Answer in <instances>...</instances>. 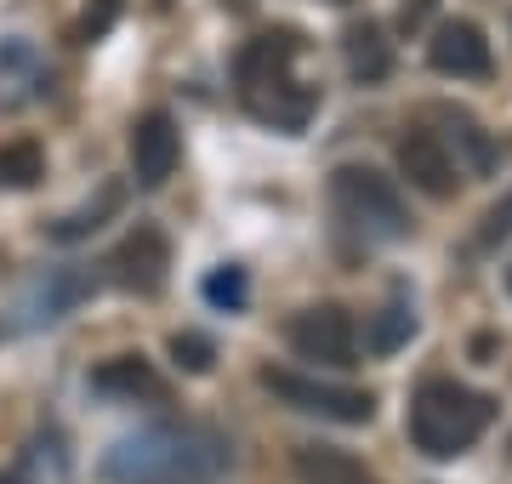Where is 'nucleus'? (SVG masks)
Segmentation results:
<instances>
[{
    "instance_id": "a211bd4d",
    "label": "nucleus",
    "mask_w": 512,
    "mask_h": 484,
    "mask_svg": "<svg viewBox=\"0 0 512 484\" xmlns=\"http://www.w3.org/2000/svg\"><path fill=\"white\" fill-rule=\"evenodd\" d=\"M410 331H416V314L393 302V308H382V314L370 319L365 348H370V354H393V348H404V342H410Z\"/></svg>"
},
{
    "instance_id": "4468645a",
    "label": "nucleus",
    "mask_w": 512,
    "mask_h": 484,
    "mask_svg": "<svg viewBox=\"0 0 512 484\" xmlns=\"http://www.w3.org/2000/svg\"><path fill=\"white\" fill-rule=\"evenodd\" d=\"M291 467H296V484H382L359 456H348L336 445H296Z\"/></svg>"
},
{
    "instance_id": "7ed1b4c3",
    "label": "nucleus",
    "mask_w": 512,
    "mask_h": 484,
    "mask_svg": "<svg viewBox=\"0 0 512 484\" xmlns=\"http://www.w3.org/2000/svg\"><path fill=\"white\" fill-rule=\"evenodd\" d=\"M330 205L365 240H404L410 234L404 194L393 188V177H382V171H370V166H336V177H330Z\"/></svg>"
},
{
    "instance_id": "aec40b11",
    "label": "nucleus",
    "mask_w": 512,
    "mask_h": 484,
    "mask_svg": "<svg viewBox=\"0 0 512 484\" xmlns=\"http://www.w3.org/2000/svg\"><path fill=\"white\" fill-rule=\"evenodd\" d=\"M444 120H450V131H456V143L467 149V171H490L495 166V143L473 126V114H444Z\"/></svg>"
},
{
    "instance_id": "a878e982",
    "label": "nucleus",
    "mask_w": 512,
    "mask_h": 484,
    "mask_svg": "<svg viewBox=\"0 0 512 484\" xmlns=\"http://www.w3.org/2000/svg\"><path fill=\"white\" fill-rule=\"evenodd\" d=\"M507 280H512V274H507Z\"/></svg>"
},
{
    "instance_id": "f03ea898",
    "label": "nucleus",
    "mask_w": 512,
    "mask_h": 484,
    "mask_svg": "<svg viewBox=\"0 0 512 484\" xmlns=\"http://www.w3.org/2000/svg\"><path fill=\"white\" fill-rule=\"evenodd\" d=\"M495 422V399L478 388H461L450 376H433L421 382L416 399H410V445L433 462H450L473 445L478 433Z\"/></svg>"
},
{
    "instance_id": "423d86ee",
    "label": "nucleus",
    "mask_w": 512,
    "mask_h": 484,
    "mask_svg": "<svg viewBox=\"0 0 512 484\" xmlns=\"http://www.w3.org/2000/svg\"><path fill=\"white\" fill-rule=\"evenodd\" d=\"M285 342H291V354L308 359V365H330V371L359 365V331H353V314L348 308H336V302L302 308V314L285 325Z\"/></svg>"
},
{
    "instance_id": "39448f33",
    "label": "nucleus",
    "mask_w": 512,
    "mask_h": 484,
    "mask_svg": "<svg viewBox=\"0 0 512 484\" xmlns=\"http://www.w3.org/2000/svg\"><path fill=\"white\" fill-rule=\"evenodd\" d=\"M262 388L274 393L279 405L302 410V416H325V422H348V428H359V422H370L376 416V399H370L365 388H342V382H319V376L308 371H262Z\"/></svg>"
},
{
    "instance_id": "393cba45",
    "label": "nucleus",
    "mask_w": 512,
    "mask_h": 484,
    "mask_svg": "<svg viewBox=\"0 0 512 484\" xmlns=\"http://www.w3.org/2000/svg\"><path fill=\"white\" fill-rule=\"evenodd\" d=\"M336 6H348V0H336Z\"/></svg>"
},
{
    "instance_id": "1a4fd4ad",
    "label": "nucleus",
    "mask_w": 512,
    "mask_h": 484,
    "mask_svg": "<svg viewBox=\"0 0 512 484\" xmlns=\"http://www.w3.org/2000/svg\"><path fill=\"white\" fill-rule=\"evenodd\" d=\"M183 160V137H177V120L165 109H148L137 126H131V171L143 188H160Z\"/></svg>"
},
{
    "instance_id": "5701e85b",
    "label": "nucleus",
    "mask_w": 512,
    "mask_h": 484,
    "mask_svg": "<svg viewBox=\"0 0 512 484\" xmlns=\"http://www.w3.org/2000/svg\"><path fill=\"white\" fill-rule=\"evenodd\" d=\"M501 240H512V194L495 205L490 217H484V228H478V245H501Z\"/></svg>"
},
{
    "instance_id": "6ab92c4d",
    "label": "nucleus",
    "mask_w": 512,
    "mask_h": 484,
    "mask_svg": "<svg viewBox=\"0 0 512 484\" xmlns=\"http://www.w3.org/2000/svg\"><path fill=\"white\" fill-rule=\"evenodd\" d=\"M165 348H171V359H177V371H188V376H205L211 365H217V342L200 336V331H177Z\"/></svg>"
},
{
    "instance_id": "4be33fe9",
    "label": "nucleus",
    "mask_w": 512,
    "mask_h": 484,
    "mask_svg": "<svg viewBox=\"0 0 512 484\" xmlns=\"http://www.w3.org/2000/svg\"><path fill=\"white\" fill-rule=\"evenodd\" d=\"M120 6H126V0H92V6H86V18H80V40L109 35L114 18H120Z\"/></svg>"
},
{
    "instance_id": "b1692460",
    "label": "nucleus",
    "mask_w": 512,
    "mask_h": 484,
    "mask_svg": "<svg viewBox=\"0 0 512 484\" xmlns=\"http://www.w3.org/2000/svg\"><path fill=\"white\" fill-rule=\"evenodd\" d=\"M427 12H433V0H404L399 23H404V29H416V23H427Z\"/></svg>"
},
{
    "instance_id": "f3484780",
    "label": "nucleus",
    "mask_w": 512,
    "mask_h": 484,
    "mask_svg": "<svg viewBox=\"0 0 512 484\" xmlns=\"http://www.w3.org/2000/svg\"><path fill=\"white\" fill-rule=\"evenodd\" d=\"M46 177V154L35 137H12L0 143V188H35Z\"/></svg>"
},
{
    "instance_id": "20e7f679",
    "label": "nucleus",
    "mask_w": 512,
    "mask_h": 484,
    "mask_svg": "<svg viewBox=\"0 0 512 484\" xmlns=\"http://www.w3.org/2000/svg\"><path fill=\"white\" fill-rule=\"evenodd\" d=\"M92 291H97L92 268H46V274H35L18 297L0 308V342H18V336H35L46 325H57V319H69Z\"/></svg>"
},
{
    "instance_id": "6e6552de",
    "label": "nucleus",
    "mask_w": 512,
    "mask_h": 484,
    "mask_svg": "<svg viewBox=\"0 0 512 484\" xmlns=\"http://www.w3.org/2000/svg\"><path fill=\"white\" fill-rule=\"evenodd\" d=\"M399 171L427 200H450L461 183V160L450 154V143H444L439 131H421V126L399 137Z\"/></svg>"
},
{
    "instance_id": "0eeeda50",
    "label": "nucleus",
    "mask_w": 512,
    "mask_h": 484,
    "mask_svg": "<svg viewBox=\"0 0 512 484\" xmlns=\"http://www.w3.org/2000/svg\"><path fill=\"white\" fill-rule=\"evenodd\" d=\"M165 274H171V240L154 223H137L103 262V280L120 285V291H137V297H154Z\"/></svg>"
},
{
    "instance_id": "f257e3e1",
    "label": "nucleus",
    "mask_w": 512,
    "mask_h": 484,
    "mask_svg": "<svg viewBox=\"0 0 512 484\" xmlns=\"http://www.w3.org/2000/svg\"><path fill=\"white\" fill-rule=\"evenodd\" d=\"M228 467L234 445L211 422H148L103 450L109 484H222Z\"/></svg>"
},
{
    "instance_id": "9d476101",
    "label": "nucleus",
    "mask_w": 512,
    "mask_h": 484,
    "mask_svg": "<svg viewBox=\"0 0 512 484\" xmlns=\"http://www.w3.org/2000/svg\"><path fill=\"white\" fill-rule=\"evenodd\" d=\"M427 63L450 80H484L490 75V40H484L478 23L450 18V23L433 29V40H427Z\"/></svg>"
},
{
    "instance_id": "9b49d317",
    "label": "nucleus",
    "mask_w": 512,
    "mask_h": 484,
    "mask_svg": "<svg viewBox=\"0 0 512 484\" xmlns=\"http://www.w3.org/2000/svg\"><path fill=\"white\" fill-rule=\"evenodd\" d=\"M92 393L97 399H114V405H160L165 399V376L148 365L143 354H114V359H103L92 376Z\"/></svg>"
},
{
    "instance_id": "2eb2a0df",
    "label": "nucleus",
    "mask_w": 512,
    "mask_h": 484,
    "mask_svg": "<svg viewBox=\"0 0 512 484\" xmlns=\"http://www.w3.org/2000/svg\"><path fill=\"white\" fill-rule=\"evenodd\" d=\"M342 57H348L353 80H365V86L387 80V69H393V46H387L382 23H353L348 40H342Z\"/></svg>"
},
{
    "instance_id": "f8f14e48",
    "label": "nucleus",
    "mask_w": 512,
    "mask_h": 484,
    "mask_svg": "<svg viewBox=\"0 0 512 484\" xmlns=\"http://www.w3.org/2000/svg\"><path fill=\"white\" fill-rule=\"evenodd\" d=\"M296 52H302V35H296V29H268V35L245 40V46H239V63H234L239 92H256V86L285 80L291 63H296Z\"/></svg>"
},
{
    "instance_id": "dca6fc26",
    "label": "nucleus",
    "mask_w": 512,
    "mask_h": 484,
    "mask_svg": "<svg viewBox=\"0 0 512 484\" xmlns=\"http://www.w3.org/2000/svg\"><path fill=\"white\" fill-rule=\"evenodd\" d=\"M120 205H126V188H120V183H103V188H97V200L74 205L69 217H57V223H52V240H57V245L86 240V234H97L109 217H120Z\"/></svg>"
},
{
    "instance_id": "412c9836",
    "label": "nucleus",
    "mask_w": 512,
    "mask_h": 484,
    "mask_svg": "<svg viewBox=\"0 0 512 484\" xmlns=\"http://www.w3.org/2000/svg\"><path fill=\"white\" fill-rule=\"evenodd\" d=\"M245 297H251V285H245L239 268H217V274L205 280V302H217V308H228V314H239Z\"/></svg>"
},
{
    "instance_id": "ddd939ff",
    "label": "nucleus",
    "mask_w": 512,
    "mask_h": 484,
    "mask_svg": "<svg viewBox=\"0 0 512 484\" xmlns=\"http://www.w3.org/2000/svg\"><path fill=\"white\" fill-rule=\"evenodd\" d=\"M319 97L308 92V86H296L291 75L274 80V86H256V92H245V109L262 120V126H279V131H302L308 126V114Z\"/></svg>"
}]
</instances>
